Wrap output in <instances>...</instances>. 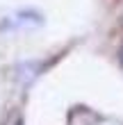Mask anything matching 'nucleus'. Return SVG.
Returning a JSON list of instances; mask_svg holds the SVG:
<instances>
[{"instance_id": "obj_1", "label": "nucleus", "mask_w": 123, "mask_h": 125, "mask_svg": "<svg viewBox=\"0 0 123 125\" xmlns=\"http://www.w3.org/2000/svg\"><path fill=\"white\" fill-rule=\"evenodd\" d=\"M43 25V16L34 9H18L14 14L0 18V32H18V30H34Z\"/></svg>"}, {"instance_id": "obj_2", "label": "nucleus", "mask_w": 123, "mask_h": 125, "mask_svg": "<svg viewBox=\"0 0 123 125\" xmlns=\"http://www.w3.org/2000/svg\"><path fill=\"white\" fill-rule=\"evenodd\" d=\"M121 66H123V48H121Z\"/></svg>"}]
</instances>
